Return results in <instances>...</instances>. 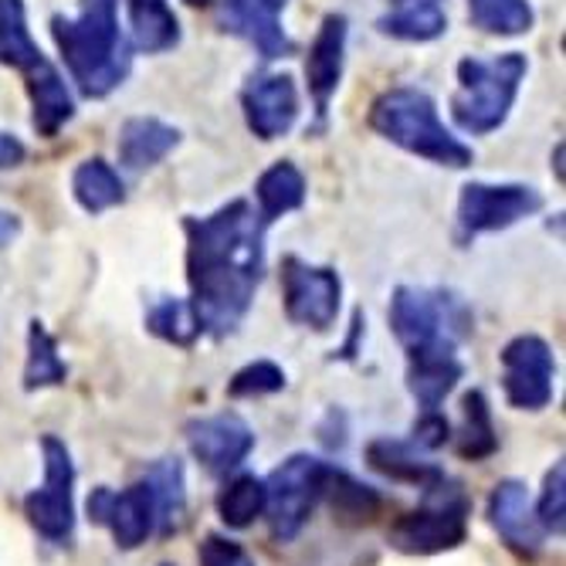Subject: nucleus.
<instances>
[{
    "label": "nucleus",
    "mask_w": 566,
    "mask_h": 566,
    "mask_svg": "<svg viewBox=\"0 0 566 566\" xmlns=\"http://www.w3.org/2000/svg\"><path fill=\"white\" fill-rule=\"evenodd\" d=\"M187 282L200 333L224 339L251 313L254 292L265 279V234L254 203L238 197L214 214L184 218Z\"/></svg>",
    "instance_id": "obj_1"
},
{
    "label": "nucleus",
    "mask_w": 566,
    "mask_h": 566,
    "mask_svg": "<svg viewBox=\"0 0 566 566\" xmlns=\"http://www.w3.org/2000/svg\"><path fill=\"white\" fill-rule=\"evenodd\" d=\"M62 62L85 98L113 95L133 72V44L119 28V0H82L75 18H51Z\"/></svg>",
    "instance_id": "obj_2"
},
{
    "label": "nucleus",
    "mask_w": 566,
    "mask_h": 566,
    "mask_svg": "<svg viewBox=\"0 0 566 566\" xmlns=\"http://www.w3.org/2000/svg\"><path fill=\"white\" fill-rule=\"evenodd\" d=\"M0 65L14 69L24 78L31 126L38 136L55 139L75 119V95L59 65L48 62V55L34 44L24 0H0Z\"/></svg>",
    "instance_id": "obj_3"
},
{
    "label": "nucleus",
    "mask_w": 566,
    "mask_h": 566,
    "mask_svg": "<svg viewBox=\"0 0 566 566\" xmlns=\"http://www.w3.org/2000/svg\"><path fill=\"white\" fill-rule=\"evenodd\" d=\"M370 129L403 153H415L438 167L465 170L475 164V149L441 123L438 102L415 85H397L377 95L370 106Z\"/></svg>",
    "instance_id": "obj_4"
},
{
    "label": "nucleus",
    "mask_w": 566,
    "mask_h": 566,
    "mask_svg": "<svg viewBox=\"0 0 566 566\" xmlns=\"http://www.w3.org/2000/svg\"><path fill=\"white\" fill-rule=\"evenodd\" d=\"M530 75L523 51H502L495 59H461L458 88L451 95V119L461 133L489 136L505 126L520 88Z\"/></svg>",
    "instance_id": "obj_5"
},
{
    "label": "nucleus",
    "mask_w": 566,
    "mask_h": 566,
    "mask_svg": "<svg viewBox=\"0 0 566 566\" xmlns=\"http://www.w3.org/2000/svg\"><path fill=\"white\" fill-rule=\"evenodd\" d=\"M387 319L403 353H418L434 343H461L475 329L469 302L451 289L397 285Z\"/></svg>",
    "instance_id": "obj_6"
},
{
    "label": "nucleus",
    "mask_w": 566,
    "mask_h": 566,
    "mask_svg": "<svg viewBox=\"0 0 566 566\" xmlns=\"http://www.w3.org/2000/svg\"><path fill=\"white\" fill-rule=\"evenodd\" d=\"M469 499L448 479L428 492V502L421 509L397 516L387 539L403 556H438L458 549L469 539Z\"/></svg>",
    "instance_id": "obj_7"
},
{
    "label": "nucleus",
    "mask_w": 566,
    "mask_h": 566,
    "mask_svg": "<svg viewBox=\"0 0 566 566\" xmlns=\"http://www.w3.org/2000/svg\"><path fill=\"white\" fill-rule=\"evenodd\" d=\"M329 461L298 451L289 454L282 465L265 479V516L275 543H292L308 516L323 502V489L329 479Z\"/></svg>",
    "instance_id": "obj_8"
},
{
    "label": "nucleus",
    "mask_w": 566,
    "mask_h": 566,
    "mask_svg": "<svg viewBox=\"0 0 566 566\" xmlns=\"http://www.w3.org/2000/svg\"><path fill=\"white\" fill-rule=\"evenodd\" d=\"M41 458L44 482L41 489L28 492L24 516L41 539L69 546L75 539V461L69 444L55 434L41 438Z\"/></svg>",
    "instance_id": "obj_9"
},
{
    "label": "nucleus",
    "mask_w": 566,
    "mask_h": 566,
    "mask_svg": "<svg viewBox=\"0 0 566 566\" xmlns=\"http://www.w3.org/2000/svg\"><path fill=\"white\" fill-rule=\"evenodd\" d=\"M543 211V193L530 184H485L472 180L458 193L454 241L469 248L482 234L505 231Z\"/></svg>",
    "instance_id": "obj_10"
},
{
    "label": "nucleus",
    "mask_w": 566,
    "mask_h": 566,
    "mask_svg": "<svg viewBox=\"0 0 566 566\" xmlns=\"http://www.w3.org/2000/svg\"><path fill=\"white\" fill-rule=\"evenodd\" d=\"M282 302L285 316L295 326L329 333L339 319L343 279L329 265H308L298 254L282 259Z\"/></svg>",
    "instance_id": "obj_11"
},
{
    "label": "nucleus",
    "mask_w": 566,
    "mask_h": 566,
    "mask_svg": "<svg viewBox=\"0 0 566 566\" xmlns=\"http://www.w3.org/2000/svg\"><path fill=\"white\" fill-rule=\"evenodd\" d=\"M502 359V394L516 410H546L553 403L556 356L543 336H516L499 353Z\"/></svg>",
    "instance_id": "obj_12"
},
{
    "label": "nucleus",
    "mask_w": 566,
    "mask_h": 566,
    "mask_svg": "<svg viewBox=\"0 0 566 566\" xmlns=\"http://www.w3.org/2000/svg\"><path fill=\"white\" fill-rule=\"evenodd\" d=\"M88 520L102 530H109L119 549H139L153 533H157V499L146 479L133 482L129 489L98 485L85 499Z\"/></svg>",
    "instance_id": "obj_13"
},
{
    "label": "nucleus",
    "mask_w": 566,
    "mask_h": 566,
    "mask_svg": "<svg viewBox=\"0 0 566 566\" xmlns=\"http://www.w3.org/2000/svg\"><path fill=\"white\" fill-rule=\"evenodd\" d=\"M241 109L248 129L262 143L282 139L298 123V85L289 72H259L241 88Z\"/></svg>",
    "instance_id": "obj_14"
},
{
    "label": "nucleus",
    "mask_w": 566,
    "mask_h": 566,
    "mask_svg": "<svg viewBox=\"0 0 566 566\" xmlns=\"http://www.w3.org/2000/svg\"><path fill=\"white\" fill-rule=\"evenodd\" d=\"M187 444L193 458L200 461L211 475H231L244 465V458L254 448V431L251 424L234 415V410H221V415L193 418L184 428Z\"/></svg>",
    "instance_id": "obj_15"
},
{
    "label": "nucleus",
    "mask_w": 566,
    "mask_h": 566,
    "mask_svg": "<svg viewBox=\"0 0 566 566\" xmlns=\"http://www.w3.org/2000/svg\"><path fill=\"white\" fill-rule=\"evenodd\" d=\"M285 4L289 0H221L218 24L224 34L248 41L262 62H279L295 51V41L282 24Z\"/></svg>",
    "instance_id": "obj_16"
},
{
    "label": "nucleus",
    "mask_w": 566,
    "mask_h": 566,
    "mask_svg": "<svg viewBox=\"0 0 566 566\" xmlns=\"http://www.w3.org/2000/svg\"><path fill=\"white\" fill-rule=\"evenodd\" d=\"M346 41H349V21L346 14H326L313 44L305 55V85L316 106V129L326 126L329 102L343 82V65H346Z\"/></svg>",
    "instance_id": "obj_17"
},
{
    "label": "nucleus",
    "mask_w": 566,
    "mask_h": 566,
    "mask_svg": "<svg viewBox=\"0 0 566 566\" xmlns=\"http://www.w3.org/2000/svg\"><path fill=\"white\" fill-rule=\"evenodd\" d=\"M489 523L516 556H523V559L539 556L543 530H539V523L533 516V502H530L526 482L505 479V482H499L492 489V495H489Z\"/></svg>",
    "instance_id": "obj_18"
},
{
    "label": "nucleus",
    "mask_w": 566,
    "mask_h": 566,
    "mask_svg": "<svg viewBox=\"0 0 566 566\" xmlns=\"http://www.w3.org/2000/svg\"><path fill=\"white\" fill-rule=\"evenodd\" d=\"M461 377H465V364L458 356V343H434L407 353V390L421 410H438Z\"/></svg>",
    "instance_id": "obj_19"
},
{
    "label": "nucleus",
    "mask_w": 566,
    "mask_h": 566,
    "mask_svg": "<svg viewBox=\"0 0 566 566\" xmlns=\"http://www.w3.org/2000/svg\"><path fill=\"white\" fill-rule=\"evenodd\" d=\"M428 451H421L410 441H397V438H374L367 444V465L374 472H380L390 482H403V485H418L421 492L438 489L441 482H448L444 469L434 465V461L424 458Z\"/></svg>",
    "instance_id": "obj_20"
},
{
    "label": "nucleus",
    "mask_w": 566,
    "mask_h": 566,
    "mask_svg": "<svg viewBox=\"0 0 566 566\" xmlns=\"http://www.w3.org/2000/svg\"><path fill=\"white\" fill-rule=\"evenodd\" d=\"M180 146V129L157 119V116H133L123 123L119 129V143H116V153H119V164L133 174L139 170H149L157 167L160 160H167L170 153Z\"/></svg>",
    "instance_id": "obj_21"
},
{
    "label": "nucleus",
    "mask_w": 566,
    "mask_h": 566,
    "mask_svg": "<svg viewBox=\"0 0 566 566\" xmlns=\"http://www.w3.org/2000/svg\"><path fill=\"white\" fill-rule=\"evenodd\" d=\"M377 31L410 44L438 41L448 31L444 0H390V11L377 21Z\"/></svg>",
    "instance_id": "obj_22"
},
{
    "label": "nucleus",
    "mask_w": 566,
    "mask_h": 566,
    "mask_svg": "<svg viewBox=\"0 0 566 566\" xmlns=\"http://www.w3.org/2000/svg\"><path fill=\"white\" fill-rule=\"evenodd\" d=\"M323 499L329 502L333 509V520L339 526H349V530H359V526H374L384 512V495L370 485H364L359 479H353L349 472L343 469H329V479H326V489H323Z\"/></svg>",
    "instance_id": "obj_23"
},
{
    "label": "nucleus",
    "mask_w": 566,
    "mask_h": 566,
    "mask_svg": "<svg viewBox=\"0 0 566 566\" xmlns=\"http://www.w3.org/2000/svg\"><path fill=\"white\" fill-rule=\"evenodd\" d=\"M305 193L308 190H305L302 170L292 160H279L259 177V184H254V211H259L265 228H272L285 214L302 211Z\"/></svg>",
    "instance_id": "obj_24"
},
{
    "label": "nucleus",
    "mask_w": 566,
    "mask_h": 566,
    "mask_svg": "<svg viewBox=\"0 0 566 566\" xmlns=\"http://www.w3.org/2000/svg\"><path fill=\"white\" fill-rule=\"evenodd\" d=\"M126 11L133 48L146 51V55H164V51H174L180 44V18L170 11L167 0H126Z\"/></svg>",
    "instance_id": "obj_25"
},
{
    "label": "nucleus",
    "mask_w": 566,
    "mask_h": 566,
    "mask_svg": "<svg viewBox=\"0 0 566 566\" xmlns=\"http://www.w3.org/2000/svg\"><path fill=\"white\" fill-rule=\"evenodd\" d=\"M72 197L85 214L95 218V214H106V211L119 208V203H126V184L109 160L88 157L72 174Z\"/></svg>",
    "instance_id": "obj_26"
},
{
    "label": "nucleus",
    "mask_w": 566,
    "mask_h": 566,
    "mask_svg": "<svg viewBox=\"0 0 566 566\" xmlns=\"http://www.w3.org/2000/svg\"><path fill=\"white\" fill-rule=\"evenodd\" d=\"M143 479L153 489L157 499V533L170 536L184 526L187 516V475H184V461L180 458H160L143 472Z\"/></svg>",
    "instance_id": "obj_27"
},
{
    "label": "nucleus",
    "mask_w": 566,
    "mask_h": 566,
    "mask_svg": "<svg viewBox=\"0 0 566 566\" xmlns=\"http://www.w3.org/2000/svg\"><path fill=\"white\" fill-rule=\"evenodd\" d=\"M69 380V364L59 353L55 336L48 333L41 319H31L28 326V359H24V390H48V387H62Z\"/></svg>",
    "instance_id": "obj_28"
},
{
    "label": "nucleus",
    "mask_w": 566,
    "mask_h": 566,
    "mask_svg": "<svg viewBox=\"0 0 566 566\" xmlns=\"http://www.w3.org/2000/svg\"><path fill=\"white\" fill-rule=\"evenodd\" d=\"M461 418H465V424H461L458 431V454L465 461H485L499 451V431H495V421H492V407L485 400L482 390H469L465 397H461Z\"/></svg>",
    "instance_id": "obj_29"
},
{
    "label": "nucleus",
    "mask_w": 566,
    "mask_h": 566,
    "mask_svg": "<svg viewBox=\"0 0 566 566\" xmlns=\"http://www.w3.org/2000/svg\"><path fill=\"white\" fill-rule=\"evenodd\" d=\"M469 21L499 38L530 34L536 24V11L530 0H469Z\"/></svg>",
    "instance_id": "obj_30"
},
{
    "label": "nucleus",
    "mask_w": 566,
    "mask_h": 566,
    "mask_svg": "<svg viewBox=\"0 0 566 566\" xmlns=\"http://www.w3.org/2000/svg\"><path fill=\"white\" fill-rule=\"evenodd\" d=\"M218 516L228 530H248L265 516V479L238 475L218 495Z\"/></svg>",
    "instance_id": "obj_31"
},
{
    "label": "nucleus",
    "mask_w": 566,
    "mask_h": 566,
    "mask_svg": "<svg viewBox=\"0 0 566 566\" xmlns=\"http://www.w3.org/2000/svg\"><path fill=\"white\" fill-rule=\"evenodd\" d=\"M146 333H153V336L170 343V346L190 349L197 343V336H200V326H197L190 298H160V302H153L149 313H146Z\"/></svg>",
    "instance_id": "obj_32"
},
{
    "label": "nucleus",
    "mask_w": 566,
    "mask_h": 566,
    "mask_svg": "<svg viewBox=\"0 0 566 566\" xmlns=\"http://www.w3.org/2000/svg\"><path fill=\"white\" fill-rule=\"evenodd\" d=\"M285 384H289V377L279 364H272V359H254V364L241 367L228 380V397H234V400L272 397V394L285 390Z\"/></svg>",
    "instance_id": "obj_33"
},
{
    "label": "nucleus",
    "mask_w": 566,
    "mask_h": 566,
    "mask_svg": "<svg viewBox=\"0 0 566 566\" xmlns=\"http://www.w3.org/2000/svg\"><path fill=\"white\" fill-rule=\"evenodd\" d=\"M533 516H536L543 533H553V536L566 533V465H563V458L553 461V469L546 472V482H543V492H539Z\"/></svg>",
    "instance_id": "obj_34"
},
{
    "label": "nucleus",
    "mask_w": 566,
    "mask_h": 566,
    "mask_svg": "<svg viewBox=\"0 0 566 566\" xmlns=\"http://www.w3.org/2000/svg\"><path fill=\"white\" fill-rule=\"evenodd\" d=\"M415 438H410V444H418L421 451H438L451 441V424L448 418L441 415V410H421V418L415 421V431H410Z\"/></svg>",
    "instance_id": "obj_35"
},
{
    "label": "nucleus",
    "mask_w": 566,
    "mask_h": 566,
    "mask_svg": "<svg viewBox=\"0 0 566 566\" xmlns=\"http://www.w3.org/2000/svg\"><path fill=\"white\" fill-rule=\"evenodd\" d=\"M200 566H254L244 546L224 539V536H208L200 543Z\"/></svg>",
    "instance_id": "obj_36"
},
{
    "label": "nucleus",
    "mask_w": 566,
    "mask_h": 566,
    "mask_svg": "<svg viewBox=\"0 0 566 566\" xmlns=\"http://www.w3.org/2000/svg\"><path fill=\"white\" fill-rule=\"evenodd\" d=\"M24 160H28V146L11 133H0V170L21 167Z\"/></svg>",
    "instance_id": "obj_37"
},
{
    "label": "nucleus",
    "mask_w": 566,
    "mask_h": 566,
    "mask_svg": "<svg viewBox=\"0 0 566 566\" xmlns=\"http://www.w3.org/2000/svg\"><path fill=\"white\" fill-rule=\"evenodd\" d=\"M21 234V218L11 211H0V248H8Z\"/></svg>",
    "instance_id": "obj_38"
},
{
    "label": "nucleus",
    "mask_w": 566,
    "mask_h": 566,
    "mask_svg": "<svg viewBox=\"0 0 566 566\" xmlns=\"http://www.w3.org/2000/svg\"><path fill=\"white\" fill-rule=\"evenodd\" d=\"M553 160H556V180L563 184V143H556V153H553Z\"/></svg>",
    "instance_id": "obj_39"
},
{
    "label": "nucleus",
    "mask_w": 566,
    "mask_h": 566,
    "mask_svg": "<svg viewBox=\"0 0 566 566\" xmlns=\"http://www.w3.org/2000/svg\"><path fill=\"white\" fill-rule=\"evenodd\" d=\"M187 4H190V8H208L211 0H187Z\"/></svg>",
    "instance_id": "obj_40"
},
{
    "label": "nucleus",
    "mask_w": 566,
    "mask_h": 566,
    "mask_svg": "<svg viewBox=\"0 0 566 566\" xmlns=\"http://www.w3.org/2000/svg\"><path fill=\"white\" fill-rule=\"evenodd\" d=\"M164 566H170V563H164Z\"/></svg>",
    "instance_id": "obj_41"
}]
</instances>
